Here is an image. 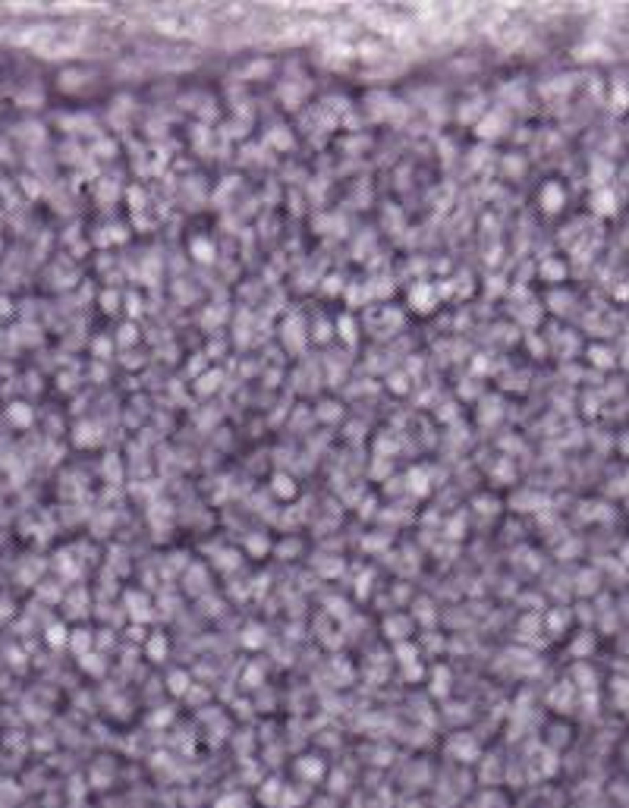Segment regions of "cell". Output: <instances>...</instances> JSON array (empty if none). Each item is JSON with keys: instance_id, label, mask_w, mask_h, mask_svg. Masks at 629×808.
Segmentation results:
<instances>
[{"instance_id": "obj_5", "label": "cell", "mask_w": 629, "mask_h": 808, "mask_svg": "<svg viewBox=\"0 0 629 808\" xmlns=\"http://www.w3.org/2000/svg\"><path fill=\"white\" fill-rule=\"evenodd\" d=\"M10 422L29 425V409H25V406H13V409H10Z\"/></svg>"}, {"instance_id": "obj_6", "label": "cell", "mask_w": 629, "mask_h": 808, "mask_svg": "<svg viewBox=\"0 0 629 808\" xmlns=\"http://www.w3.org/2000/svg\"><path fill=\"white\" fill-rule=\"evenodd\" d=\"M192 249H195V258H201V261H208L211 255H214V249H211L208 243H201V239L199 243H192Z\"/></svg>"}, {"instance_id": "obj_1", "label": "cell", "mask_w": 629, "mask_h": 808, "mask_svg": "<svg viewBox=\"0 0 629 808\" xmlns=\"http://www.w3.org/2000/svg\"><path fill=\"white\" fill-rule=\"evenodd\" d=\"M541 205H544V211H557L563 205V189L557 183H548L544 189H541Z\"/></svg>"}, {"instance_id": "obj_4", "label": "cell", "mask_w": 629, "mask_h": 808, "mask_svg": "<svg viewBox=\"0 0 629 808\" xmlns=\"http://www.w3.org/2000/svg\"><path fill=\"white\" fill-rule=\"evenodd\" d=\"M497 123H500V113H494V117L485 120L478 133H481V135H497V133H500V129H497Z\"/></svg>"}, {"instance_id": "obj_3", "label": "cell", "mask_w": 629, "mask_h": 808, "mask_svg": "<svg viewBox=\"0 0 629 808\" xmlns=\"http://www.w3.org/2000/svg\"><path fill=\"white\" fill-rule=\"evenodd\" d=\"M595 211H598V214H614L617 211V195L610 192V189H601V192L595 195Z\"/></svg>"}, {"instance_id": "obj_9", "label": "cell", "mask_w": 629, "mask_h": 808, "mask_svg": "<svg viewBox=\"0 0 629 808\" xmlns=\"http://www.w3.org/2000/svg\"><path fill=\"white\" fill-rule=\"evenodd\" d=\"M0 312H7V302H3V299H0Z\"/></svg>"}, {"instance_id": "obj_7", "label": "cell", "mask_w": 629, "mask_h": 808, "mask_svg": "<svg viewBox=\"0 0 629 808\" xmlns=\"http://www.w3.org/2000/svg\"><path fill=\"white\" fill-rule=\"evenodd\" d=\"M277 491H280V494L287 497V494H293V491H296V488H293V482H287V478H283V475H280V478H277Z\"/></svg>"}, {"instance_id": "obj_2", "label": "cell", "mask_w": 629, "mask_h": 808, "mask_svg": "<svg viewBox=\"0 0 629 808\" xmlns=\"http://www.w3.org/2000/svg\"><path fill=\"white\" fill-rule=\"evenodd\" d=\"M409 299H412V308H419V312H428L431 305H434V293H431V287H415Z\"/></svg>"}, {"instance_id": "obj_8", "label": "cell", "mask_w": 629, "mask_h": 808, "mask_svg": "<svg viewBox=\"0 0 629 808\" xmlns=\"http://www.w3.org/2000/svg\"><path fill=\"white\" fill-rule=\"evenodd\" d=\"M592 359L598 365H610V359H607V349H592Z\"/></svg>"}]
</instances>
